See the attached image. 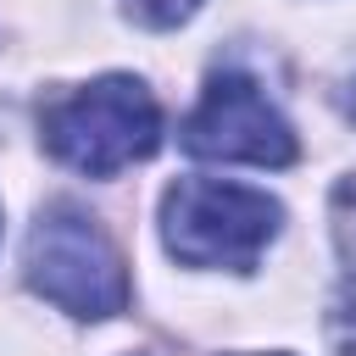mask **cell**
Instances as JSON below:
<instances>
[{
  "instance_id": "obj_8",
  "label": "cell",
  "mask_w": 356,
  "mask_h": 356,
  "mask_svg": "<svg viewBox=\"0 0 356 356\" xmlns=\"http://www.w3.org/2000/svg\"><path fill=\"white\" fill-rule=\"evenodd\" d=\"M350 111H356V83H350Z\"/></svg>"
},
{
  "instance_id": "obj_3",
  "label": "cell",
  "mask_w": 356,
  "mask_h": 356,
  "mask_svg": "<svg viewBox=\"0 0 356 356\" xmlns=\"http://www.w3.org/2000/svg\"><path fill=\"white\" fill-rule=\"evenodd\" d=\"M28 284L67 317L100 323L128 306V273L106 228L78 206H44L22 245Z\"/></svg>"
},
{
  "instance_id": "obj_7",
  "label": "cell",
  "mask_w": 356,
  "mask_h": 356,
  "mask_svg": "<svg viewBox=\"0 0 356 356\" xmlns=\"http://www.w3.org/2000/svg\"><path fill=\"white\" fill-rule=\"evenodd\" d=\"M328 339H334V356H356V306H334Z\"/></svg>"
},
{
  "instance_id": "obj_1",
  "label": "cell",
  "mask_w": 356,
  "mask_h": 356,
  "mask_svg": "<svg viewBox=\"0 0 356 356\" xmlns=\"http://www.w3.org/2000/svg\"><path fill=\"white\" fill-rule=\"evenodd\" d=\"M39 139L56 161H67L89 178H111L161 145V111L139 78L106 72L83 89L56 95L39 111Z\"/></svg>"
},
{
  "instance_id": "obj_4",
  "label": "cell",
  "mask_w": 356,
  "mask_h": 356,
  "mask_svg": "<svg viewBox=\"0 0 356 356\" xmlns=\"http://www.w3.org/2000/svg\"><path fill=\"white\" fill-rule=\"evenodd\" d=\"M184 150L206 161H250V167H289L295 161V128L267 100V89L250 72H211L200 106L184 117Z\"/></svg>"
},
{
  "instance_id": "obj_2",
  "label": "cell",
  "mask_w": 356,
  "mask_h": 356,
  "mask_svg": "<svg viewBox=\"0 0 356 356\" xmlns=\"http://www.w3.org/2000/svg\"><path fill=\"white\" fill-rule=\"evenodd\" d=\"M284 206L245 184L217 178H178L161 200V239L184 267H234L250 273L256 256L273 245Z\"/></svg>"
},
{
  "instance_id": "obj_6",
  "label": "cell",
  "mask_w": 356,
  "mask_h": 356,
  "mask_svg": "<svg viewBox=\"0 0 356 356\" xmlns=\"http://www.w3.org/2000/svg\"><path fill=\"white\" fill-rule=\"evenodd\" d=\"M122 6H128L145 28H178V22H184L200 0H122Z\"/></svg>"
},
{
  "instance_id": "obj_5",
  "label": "cell",
  "mask_w": 356,
  "mask_h": 356,
  "mask_svg": "<svg viewBox=\"0 0 356 356\" xmlns=\"http://www.w3.org/2000/svg\"><path fill=\"white\" fill-rule=\"evenodd\" d=\"M334 245H339V256L356 278V178H345L334 189Z\"/></svg>"
}]
</instances>
